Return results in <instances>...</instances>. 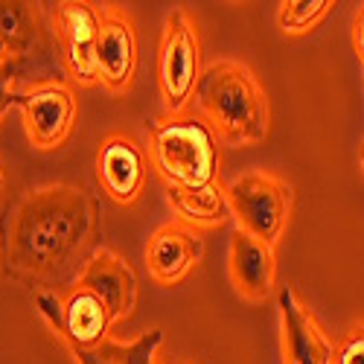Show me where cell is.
Listing matches in <instances>:
<instances>
[{
	"instance_id": "5",
	"label": "cell",
	"mask_w": 364,
	"mask_h": 364,
	"mask_svg": "<svg viewBox=\"0 0 364 364\" xmlns=\"http://www.w3.org/2000/svg\"><path fill=\"white\" fill-rule=\"evenodd\" d=\"M225 198L230 207V219H236V228L265 242V245H274L283 236L294 210L291 184L262 169L242 172L230 184H225Z\"/></svg>"
},
{
	"instance_id": "20",
	"label": "cell",
	"mask_w": 364,
	"mask_h": 364,
	"mask_svg": "<svg viewBox=\"0 0 364 364\" xmlns=\"http://www.w3.org/2000/svg\"><path fill=\"white\" fill-rule=\"evenodd\" d=\"M9 73L4 68V58H0V117H4L9 108H18V90L9 87Z\"/></svg>"
},
{
	"instance_id": "21",
	"label": "cell",
	"mask_w": 364,
	"mask_h": 364,
	"mask_svg": "<svg viewBox=\"0 0 364 364\" xmlns=\"http://www.w3.org/2000/svg\"><path fill=\"white\" fill-rule=\"evenodd\" d=\"M361 29H364V9L358 6L355 18H353V50H355V58L364 62V41H361Z\"/></svg>"
},
{
	"instance_id": "14",
	"label": "cell",
	"mask_w": 364,
	"mask_h": 364,
	"mask_svg": "<svg viewBox=\"0 0 364 364\" xmlns=\"http://www.w3.org/2000/svg\"><path fill=\"white\" fill-rule=\"evenodd\" d=\"M228 271L233 289L251 300V303H265L274 294L277 286V257L274 245L248 236L245 230L230 233V248H228Z\"/></svg>"
},
{
	"instance_id": "6",
	"label": "cell",
	"mask_w": 364,
	"mask_h": 364,
	"mask_svg": "<svg viewBox=\"0 0 364 364\" xmlns=\"http://www.w3.org/2000/svg\"><path fill=\"white\" fill-rule=\"evenodd\" d=\"M201 76V38L198 26L184 9H172L164 21L158 47V85L166 114L184 111Z\"/></svg>"
},
{
	"instance_id": "15",
	"label": "cell",
	"mask_w": 364,
	"mask_h": 364,
	"mask_svg": "<svg viewBox=\"0 0 364 364\" xmlns=\"http://www.w3.org/2000/svg\"><path fill=\"white\" fill-rule=\"evenodd\" d=\"M79 286L94 291L111 312V321H126L137 306V277L134 268L108 248H100L76 277Z\"/></svg>"
},
{
	"instance_id": "13",
	"label": "cell",
	"mask_w": 364,
	"mask_h": 364,
	"mask_svg": "<svg viewBox=\"0 0 364 364\" xmlns=\"http://www.w3.org/2000/svg\"><path fill=\"white\" fill-rule=\"evenodd\" d=\"M204 257V239L198 230L166 222L146 242V268L158 286H178Z\"/></svg>"
},
{
	"instance_id": "2",
	"label": "cell",
	"mask_w": 364,
	"mask_h": 364,
	"mask_svg": "<svg viewBox=\"0 0 364 364\" xmlns=\"http://www.w3.org/2000/svg\"><path fill=\"white\" fill-rule=\"evenodd\" d=\"M190 105L193 114L228 146H254L268 137L271 105L257 76L239 62L201 68Z\"/></svg>"
},
{
	"instance_id": "12",
	"label": "cell",
	"mask_w": 364,
	"mask_h": 364,
	"mask_svg": "<svg viewBox=\"0 0 364 364\" xmlns=\"http://www.w3.org/2000/svg\"><path fill=\"white\" fill-rule=\"evenodd\" d=\"M146 151L126 134H108L97 149V181L102 193L119 204L132 207L146 187Z\"/></svg>"
},
{
	"instance_id": "18",
	"label": "cell",
	"mask_w": 364,
	"mask_h": 364,
	"mask_svg": "<svg viewBox=\"0 0 364 364\" xmlns=\"http://www.w3.org/2000/svg\"><path fill=\"white\" fill-rule=\"evenodd\" d=\"M332 0H286L280 4L277 23L286 36H306L332 12Z\"/></svg>"
},
{
	"instance_id": "3",
	"label": "cell",
	"mask_w": 364,
	"mask_h": 364,
	"mask_svg": "<svg viewBox=\"0 0 364 364\" xmlns=\"http://www.w3.org/2000/svg\"><path fill=\"white\" fill-rule=\"evenodd\" d=\"M149 161L166 190L193 193L219 184L222 146L216 134L190 111L166 114L146 123Z\"/></svg>"
},
{
	"instance_id": "7",
	"label": "cell",
	"mask_w": 364,
	"mask_h": 364,
	"mask_svg": "<svg viewBox=\"0 0 364 364\" xmlns=\"http://www.w3.org/2000/svg\"><path fill=\"white\" fill-rule=\"evenodd\" d=\"M36 306L70 353L102 344L108 338V329L114 326L105 303L79 283H73L65 294L36 291Z\"/></svg>"
},
{
	"instance_id": "16",
	"label": "cell",
	"mask_w": 364,
	"mask_h": 364,
	"mask_svg": "<svg viewBox=\"0 0 364 364\" xmlns=\"http://www.w3.org/2000/svg\"><path fill=\"white\" fill-rule=\"evenodd\" d=\"M166 198H169V207L175 210L178 222L193 228V230L222 228L230 219V207H228L222 184L204 187V190H193V193L166 190Z\"/></svg>"
},
{
	"instance_id": "10",
	"label": "cell",
	"mask_w": 364,
	"mask_h": 364,
	"mask_svg": "<svg viewBox=\"0 0 364 364\" xmlns=\"http://www.w3.org/2000/svg\"><path fill=\"white\" fill-rule=\"evenodd\" d=\"M137 29L129 12L105 6L100 9V33H97V50L94 65L97 79L111 94H126L137 76Z\"/></svg>"
},
{
	"instance_id": "4",
	"label": "cell",
	"mask_w": 364,
	"mask_h": 364,
	"mask_svg": "<svg viewBox=\"0 0 364 364\" xmlns=\"http://www.w3.org/2000/svg\"><path fill=\"white\" fill-rule=\"evenodd\" d=\"M0 58L9 79H26L55 65L62 70L53 36V21L44 4L0 0Z\"/></svg>"
},
{
	"instance_id": "1",
	"label": "cell",
	"mask_w": 364,
	"mask_h": 364,
	"mask_svg": "<svg viewBox=\"0 0 364 364\" xmlns=\"http://www.w3.org/2000/svg\"><path fill=\"white\" fill-rule=\"evenodd\" d=\"M102 207L76 184H44L18 193L0 216L4 274L33 291L65 294L100 251Z\"/></svg>"
},
{
	"instance_id": "9",
	"label": "cell",
	"mask_w": 364,
	"mask_h": 364,
	"mask_svg": "<svg viewBox=\"0 0 364 364\" xmlns=\"http://www.w3.org/2000/svg\"><path fill=\"white\" fill-rule=\"evenodd\" d=\"M18 108L29 143L41 151L58 149L73 132L76 97L68 82H38L18 90Z\"/></svg>"
},
{
	"instance_id": "17",
	"label": "cell",
	"mask_w": 364,
	"mask_h": 364,
	"mask_svg": "<svg viewBox=\"0 0 364 364\" xmlns=\"http://www.w3.org/2000/svg\"><path fill=\"white\" fill-rule=\"evenodd\" d=\"M164 344V329H149L140 338L123 344L105 338L90 350H73L76 364H155V355Z\"/></svg>"
},
{
	"instance_id": "8",
	"label": "cell",
	"mask_w": 364,
	"mask_h": 364,
	"mask_svg": "<svg viewBox=\"0 0 364 364\" xmlns=\"http://www.w3.org/2000/svg\"><path fill=\"white\" fill-rule=\"evenodd\" d=\"M50 21H53V36H55L62 73L79 87L100 85L97 65H94L100 6L87 4V0H62V4H55Z\"/></svg>"
},
{
	"instance_id": "11",
	"label": "cell",
	"mask_w": 364,
	"mask_h": 364,
	"mask_svg": "<svg viewBox=\"0 0 364 364\" xmlns=\"http://www.w3.org/2000/svg\"><path fill=\"white\" fill-rule=\"evenodd\" d=\"M277 309H280L283 364H332L336 344L329 341L315 312L303 306L300 297L289 286L277 291Z\"/></svg>"
},
{
	"instance_id": "22",
	"label": "cell",
	"mask_w": 364,
	"mask_h": 364,
	"mask_svg": "<svg viewBox=\"0 0 364 364\" xmlns=\"http://www.w3.org/2000/svg\"><path fill=\"white\" fill-rule=\"evenodd\" d=\"M0 187H4V172H0Z\"/></svg>"
},
{
	"instance_id": "19",
	"label": "cell",
	"mask_w": 364,
	"mask_h": 364,
	"mask_svg": "<svg viewBox=\"0 0 364 364\" xmlns=\"http://www.w3.org/2000/svg\"><path fill=\"white\" fill-rule=\"evenodd\" d=\"M332 364H364V326L347 332V338L332 353Z\"/></svg>"
}]
</instances>
